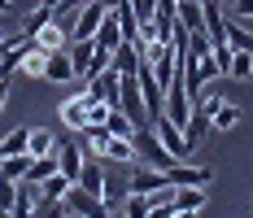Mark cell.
I'll use <instances>...</instances> for the list:
<instances>
[{"mask_svg": "<svg viewBox=\"0 0 253 218\" xmlns=\"http://www.w3.org/2000/svg\"><path fill=\"white\" fill-rule=\"evenodd\" d=\"M114 109H123L135 127L149 122V114H144V92H140V79H135V74H123V79H118V105H114Z\"/></svg>", "mask_w": 253, "mask_h": 218, "instance_id": "2", "label": "cell"}, {"mask_svg": "<svg viewBox=\"0 0 253 218\" xmlns=\"http://www.w3.org/2000/svg\"><path fill=\"white\" fill-rule=\"evenodd\" d=\"M101 4H105V9H114V4H118V0H101Z\"/></svg>", "mask_w": 253, "mask_h": 218, "instance_id": "36", "label": "cell"}, {"mask_svg": "<svg viewBox=\"0 0 253 218\" xmlns=\"http://www.w3.org/2000/svg\"><path fill=\"white\" fill-rule=\"evenodd\" d=\"M223 92H201V96H197V109H201V114H210V118H214V109H218V105H223Z\"/></svg>", "mask_w": 253, "mask_h": 218, "instance_id": "30", "label": "cell"}, {"mask_svg": "<svg viewBox=\"0 0 253 218\" xmlns=\"http://www.w3.org/2000/svg\"><path fill=\"white\" fill-rule=\"evenodd\" d=\"M66 192H70V179H66L61 170H57V174H48V179L40 183V196H48V201H61Z\"/></svg>", "mask_w": 253, "mask_h": 218, "instance_id": "25", "label": "cell"}, {"mask_svg": "<svg viewBox=\"0 0 253 218\" xmlns=\"http://www.w3.org/2000/svg\"><path fill=\"white\" fill-rule=\"evenodd\" d=\"M118 79H123L118 70H101V74H92V79H87V87H83V92H87L92 100L118 105Z\"/></svg>", "mask_w": 253, "mask_h": 218, "instance_id": "8", "label": "cell"}, {"mask_svg": "<svg viewBox=\"0 0 253 218\" xmlns=\"http://www.w3.org/2000/svg\"><path fill=\"white\" fill-rule=\"evenodd\" d=\"M48 174H57V153H48V157H31V170H26V183H44Z\"/></svg>", "mask_w": 253, "mask_h": 218, "instance_id": "19", "label": "cell"}, {"mask_svg": "<svg viewBox=\"0 0 253 218\" xmlns=\"http://www.w3.org/2000/svg\"><path fill=\"white\" fill-rule=\"evenodd\" d=\"M197 4H210V0H197Z\"/></svg>", "mask_w": 253, "mask_h": 218, "instance_id": "39", "label": "cell"}, {"mask_svg": "<svg viewBox=\"0 0 253 218\" xmlns=\"http://www.w3.org/2000/svg\"><path fill=\"white\" fill-rule=\"evenodd\" d=\"M87 166V148L83 144H70V140H57V170L75 183L79 179V170Z\"/></svg>", "mask_w": 253, "mask_h": 218, "instance_id": "7", "label": "cell"}, {"mask_svg": "<svg viewBox=\"0 0 253 218\" xmlns=\"http://www.w3.org/2000/svg\"><path fill=\"white\" fill-rule=\"evenodd\" d=\"M170 218H197V210H175Z\"/></svg>", "mask_w": 253, "mask_h": 218, "instance_id": "34", "label": "cell"}, {"mask_svg": "<svg viewBox=\"0 0 253 218\" xmlns=\"http://www.w3.org/2000/svg\"><path fill=\"white\" fill-rule=\"evenodd\" d=\"M26 140H31V127H13V131L0 140V153H4V157H18V153H26Z\"/></svg>", "mask_w": 253, "mask_h": 218, "instance_id": "21", "label": "cell"}, {"mask_svg": "<svg viewBox=\"0 0 253 218\" xmlns=\"http://www.w3.org/2000/svg\"><path fill=\"white\" fill-rule=\"evenodd\" d=\"M231 79H240V83H245V79H253V52H231Z\"/></svg>", "mask_w": 253, "mask_h": 218, "instance_id": "29", "label": "cell"}, {"mask_svg": "<svg viewBox=\"0 0 253 218\" xmlns=\"http://www.w3.org/2000/svg\"><path fill=\"white\" fill-rule=\"evenodd\" d=\"M140 61H144V57H140V48H135L131 40H123V44L114 48V57H109V70H118V74H135V70H140Z\"/></svg>", "mask_w": 253, "mask_h": 218, "instance_id": "11", "label": "cell"}, {"mask_svg": "<svg viewBox=\"0 0 253 218\" xmlns=\"http://www.w3.org/2000/svg\"><path fill=\"white\" fill-rule=\"evenodd\" d=\"M101 157H105V162H118V166L140 162V157H135V144H131V140H123V135H109V144H105Z\"/></svg>", "mask_w": 253, "mask_h": 218, "instance_id": "15", "label": "cell"}, {"mask_svg": "<svg viewBox=\"0 0 253 218\" xmlns=\"http://www.w3.org/2000/svg\"><path fill=\"white\" fill-rule=\"evenodd\" d=\"M92 40H96V48H118V44H123L126 35H123V26H118V13H114V9H109V13H105V22H101V31H96V35H92Z\"/></svg>", "mask_w": 253, "mask_h": 218, "instance_id": "12", "label": "cell"}, {"mask_svg": "<svg viewBox=\"0 0 253 218\" xmlns=\"http://www.w3.org/2000/svg\"><path fill=\"white\" fill-rule=\"evenodd\" d=\"M166 179H170L175 188H210V183L218 179V170L214 166H183V162H175V166L166 170Z\"/></svg>", "mask_w": 253, "mask_h": 218, "instance_id": "5", "label": "cell"}, {"mask_svg": "<svg viewBox=\"0 0 253 218\" xmlns=\"http://www.w3.org/2000/svg\"><path fill=\"white\" fill-rule=\"evenodd\" d=\"M179 26L183 31H205V4H197V0H179Z\"/></svg>", "mask_w": 253, "mask_h": 218, "instance_id": "17", "label": "cell"}, {"mask_svg": "<svg viewBox=\"0 0 253 218\" xmlns=\"http://www.w3.org/2000/svg\"><path fill=\"white\" fill-rule=\"evenodd\" d=\"M0 218H9V205H0Z\"/></svg>", "mask_w": 253, "mask_h": 218, "instance_id": "37", "label": "cell"}, {"mask_svg": "<svg viewBox=\"0 0 253 218\" xmlns=\"http://www.w3.org/2000/svg\"><path fill=\"white\" fill-rule=\"evenodd\" d=\"M57 118L66 131H87L92 127V114H87V92H79V96H66L61 100V109H57Z\"/></svg>", "mask_w": 253, "mask_h": 218, "instance_id": "6", "label": "cell"}, {"mask_svg": "<svg viewBox=\"0 0 253 218\" xmlns=\"http://www.w3.org/2000/svg\"><path fill=\"white\" fill-rule=\"evenodd\" d=\"M9 9H13V0H0V13H9Z\"/></svg>", "mask_w": 253, "mask_h": 218, "instance_id": "35", "label": "cell"}, {"mask_svg": "<svg viewBox=\"0 0 253 218\" xmlns=\"http://www.w3.org/2000/svg\"><path fill=\"white\" fill-rule=\"evenodd\" d=\"M26 153H31V157H48V153H57V135H52V131H44V127H31Z\"/></svg>", "mask_w": 253, "mask_h": 218, "instance_id": "18", "label": "cell"}, {"mask_svg": "<svg viewBox=\"0 0 253 218\" xmlns=\"http://www.w3.org/2000/svg\"><path fill=\"white\" fill-rule=\"evenodd\" d=\"M44 66H48V52L44 48H31L22 57V74H35V79H44Z\"/></svg>", "mask_w": 253, "mask_h": 218, "instance_id": "28", "label": "cell"}, {"mask_svg": "<svg viewBox=\"0 0 253 218\" xmlns=\"http://www.w3.org/2000/svg\"><path fill=\"white\" fill-rule=\"evenodd\" d=\"M66 201H48V196H35V214L31 218H66Z\"/></svg>", "mask_w": 253, "mask_h": 218, "instance_id": "26", "label": "cell"}, {"mask_svg": "<svg viewBox=\"0 0 253 218\" xmlns=\"http://www.w3.org/2000/svg\"><path fill=\"white\" fill-rule=\"evenodd\" d=\"M240 118H245V114H240V105H231V100H223V105L214 109V118H210V127H214V131H231V127H236Z\"/></svg>", "mask_w": 253, "mask_h": 218, "instance_id": "20", "label": "cell"}, {"mask_svg": "<svg viewBox=\"0 0 253 218\" xmlns=\"http://www.w3.org/2000/svg\"><path fill=\"white\" fill-rule=\"evenodd\" d=\"M35 48H44V52H61V48H70V31L52 18L48 26H40V35H35Z\"/></svg>", "mask_w": 253, "mask_h": 218, "instance_id": "10", "label": "cell"}, {"mask_svg": "<svg viewBox=\"0 0 253 218\" xmlns=\"http://www.w3.org/2000/svg\"><path fill=\"white\" fill-rule=\"evenodd\" d=\"M105 9L101 0H87L83 9H75V22H70V40H92L96 31H101V22H105Z\"/></svg>", "mask_w": 253, "mask_h": 218, "instance_id": "4", "label": "cell"}, {"mask_svg": "<svg viewBox=\"0 0 253 218\" xmlns=\"http://www.w3.org/2000/svg\"><path fill=\"white\" fill-rule=\"evenodd\" d=\"M210 131H214V127H210V114H201V109L192 105V114H188V122H183V140H188V148H197Z\"/></svg>", "mask_w": 253, "mask_h": 218, "instance_id": "13", "label": "cell"}, {"mask_svg": "<svg viewBox=\"0 0 253 218\" xmlns=\"http://www.w3.org/2000/svg\"><path fill=\"white\" fill-rule=\"evenodd\" d=\"M44 79L48 83H70L75 79V66H70V52H48V66H44Z\"/></svg>", "mask_w": 253, "mask_h": 218, "instance_id": "14", "label": "cell"}, {"mask_svg": "<svg viewBox=\"0 0 253 218\" xmlns=\"http://www.w3.org/2000/svg\"><path fill=\"white\" fill-rule=\"evenodd\" d=\"M40 4H44V0H13V9H22V13H35Z\"/></svg>", "mask_w": 253, "mask_h": 218, "instance_id": "32", "label": "cell"}, {"mask_svg": "<svg viewBox=\"0 0 253 218\" xmlns=\"http://www.w3.org/2000/svg\"><path fill=\"white\" fill-rule=\"evenodd\" d=\"M26 170H31V153H18V157H4V153H0V179H4V183L26 179Z\"/></svg>", "mask_w": 253, "mask_h": 218, "instance_id": "16", "label": "cell"}, {"mask_svg": "<svg viewBox=\"0 0 253 218\" xmlns=\"http://www.w3.org/2000/svg\"><path fill=\"white\" fill-rule=\"evenodd\" d=\"M66 218H70V214H66Z\"/></svg>", "mask_w": 253, "mask_h": 218, "instance_id": "40", "label": "cell"}, {"mask_svg": "<svg viewBox=\"0 0 253 218\" xmlns=\"http://www.w3.org/2000/svg\"><path fill=\"white\" fill-rule=\"evenodd\" d=\"M114 13H118V26H123V35H126V40H135V35H140V18H135L131 0H118V4H114Z\"/></svg>", "mask_w": 253, "mask_h": 218, "instance_id": "22", "label": "cell"}, {"mask_svg": "<svg viewBox=\"0 0 253 218\" xmlns=\"http://www.w3.org/2000/svg\"><path fill=\"white\" fill-rule=\"evenodd\" d=\"M227 44H231V52H253V35L240 22H231V18H227Z\"/></svg>", "mask_w": 253, "mask_h": 218, "instance_id": "23", "label": "cell"}, {"mask_svg": "<svg viewBox=\"0 0 253 218\" xmlns=\"http://www.w3.org/2000/svg\"><path fill=\"white\" fill-rule=\"evenodd\" d=\"M231 13H236V18H253V0H236Z\"/></svg>", "mask_w": 253, "mask_h": 218, "instance_id": "31", "label": "cell"}, {"mask_svg": "<svg viewBox=\"0 0 253 218\" xmlns=\"http://www.w3.org/2000/svg\"><path fill=\"white\" fill-rule=\"evenodd\" d=\"M175 205L179 210H201L205 205V188H175Z\"/></svg>", "mask_w": 253, "mask_h": 218, "instance_id": "27", "label": "cell"}, {"mask_svg": "<svg viewBox=\"0 0 253 218\" xmlns=\"http://www.w3.org/2000/svg\"><path fill=\"white\" fill-rule=\"evenodd\" d=\"M162 114L175 122V127H183V122H188V114H192V96H188V87H183V74H175V79H170L166 100H162Z\"/></svg>", "mask_w": 253, "mask_h": 218, "instance_id": "3", "label": "cell"}, {"mask_svg": "<svg viewBox=\"0 0 253 218\" xmlns=\"http://www.w3.org/2000/svg\"><path fill=\"white\" fill-rule=\"evenodd\" d=\"M4 100H9V79H0V114H4Z\"/></svg>", "mask_w": 253, "mask_h": 218, "instance_id": "33", "label": "cell"}, {"mask_svg": "<svg viewBox=\"0 0 253 218\" xmlns=\"http://www.w3.org/2000/svg\"><path fill=\"white\" fill-rule=\"evenodd\" d=\"M105 127H109V135H123V140H131V135H135V122L126 118L123 109H109V118H105Z\"/></svg>", "mask_w": 253, "mask_h": 218, "instance_id": "24", "label": "cell"}, {"mask_svg": "<svg viewBox=\"0 0 253 218\" xmlns=\"http://www.w3.org/2000/svg\"><path fill=\"white\" fill-rule=\"evenodd\" d=\"M218 4H227V9H231V4H236V0H218Z\"/></svg>", "mask_w": 253, "mask_h": 218, "instance_id": "38", "label": "cell"}, {"mask_svg": "<svg viewBox=\"0 0 253 218\" xmlns=\"http://www.w3.org/2000/svg\"><path fill=\"white\" fill-rule=\"evenodd\" d=\"M153 131H157V135H162V144L170 148V157H188V153H192V148H188V140H183V127H175V122L166 118V114H162V118L153 122Z\"/></svg>", "mask_w": 253, "mask_h": 218, "instance_id": "9", "label": "cell"}, {"mask_svg": "<svg viewBox=\"0 0 253 218\" xmlns=\"http://www.w3.org/2000/svg\"><path fill=\"white\" fill-rule=\"evenodd\" d=\"M131 144H135V157H140L144 166H157V170H170V166H175V157H170V148L162 144V135L153 131V122H144V127H135V135H131Z\"/></svg>", "mask_w": 253, "mask_h": 218, "instance_id": "1", "label": "cell"}]
</instances>
